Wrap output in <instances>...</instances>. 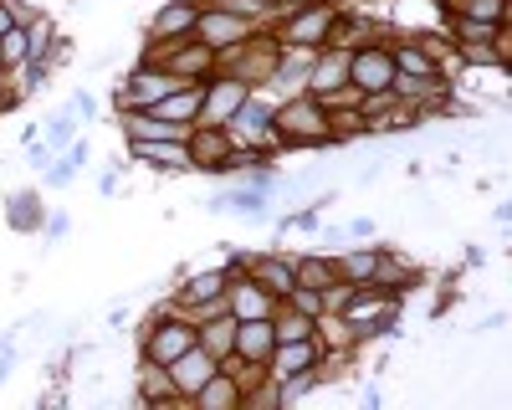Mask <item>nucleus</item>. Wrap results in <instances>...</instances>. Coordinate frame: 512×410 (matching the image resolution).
Wrapping results in <instances>:
<instances>
[{
	"instance_id": "f257e3e1",
	"label": "nucleus",
	"mask_w": 512,
	"mask_h": 410,
	"mask_svg": "<svg viewBox=\"0 0 512 410\" xmlns=\"http://www.w3.org/2000/svg\"><path fill=\"white\" fill-rule=\"evenodd\" d=\"M272 144L282 149H328V108L313 93H292L272 113Z\"/></svg>"
},
{
	"instance_id": "f8f14e48",
	"label": "nucleus",
	"mask_w": 512,
	"mask_h": 410,
	"mask_svg": "<svg viewBox=\"0 0 512 410\" xmlns=\"http://www.w3.org/2000/svg\"><path fill=\"white\" fill-rule=\"evenodd\" d=\"M267 205H272V195L267 190H256V185H236V190H221L216 200H210L205 205V211L210 216H246V221H256V226H262L267 221Z\"/></svg>"
},
{
	"instance_id": "4be33fe9",
	"label": "nucleus",
	"mask_w": 512,
	"mask_h": 410,
	"mask_svg": "<svg viewBox=\"0 0 512 410\" xmlns=\"http://www.w3.org/2000/svg\"><path fill=\"white\" fill-rule=\"evenodd\" d=\"M6 205H11V211H6L11 231H36V226H41V200H36L31 190H16Z\"/></svg>"
},
{
	"instance_id": "dca6fc26",
	"label": "nucleus",
	"mask_w": 512,
	"mask_h": 410,
	"mask_svg": "<svg viewBox=\"0 0 512 410\" xmlns=\"http://www.w3.org/2000/svg\"><path fill=\"white\" fill-rule=\"evenodd\" d=\"M200 103H205V82H180L169 98L154 103V113L169 118V123H195L200 118Z\"/></svg>"
},
{
	"instance_id": "a211bd4d",
	"label": "nucleus",
	"mask_w": 512,
	"mask_h": 410,
	"mask_svg": "<svg viewBox=\"0 0 512 410\" xmlns=\"http://www.w3.org/2000/svg\"><path fill=\"white\" fill-rule=\"evenodd\" d=\"M226 282H231V272L226 267H210V272H195V277H185V287H180V308L190 313L195 303H210V298H221L226 293Z\"/></svg>"
},
{
	"instance_id": "4468645a",
	"label": "nucleus",
	"mask_w": 512,
	"mask_h": 410,
	"mask_svg": "<svg viewBox=\"0 0 512 410\" xmlns=\"http://www.w3.org/2000/svg\"><path fill=\"white\" fill-rule=\"evenodd\" d=\"M200 16V0H169L164 11H154L149 21V41H169V36H190Z\"/></svg>"
},
{
	"instance_id": "5701e85b",
	"label": "nucleus",
	"mask_w": 512,
	"mask_h": 410,
	"mask_svg": "<svg viewBox=\"0 0 512 410\" xmlns=\"http://www.w3.org/2000/svg\"><path fill=\"white\" fill-rule=\"evenodd\" d=\"M292 267H297V282H303V287H318V293H323L328 282H338L333 257H292Z\"/></svg>"
},
{
	"instance_id": "7ed1b4c3",
	"label": "nucleus",
	"mask_w": 512,
	"mask_h": 410,
	"mask_svg": "<svg viewBox=\"0 0 512 410\" xmlns=\"http://www.w3.org/2000/svg\"><path fill=\"white\" fill-rule=\"evenodd\" d=\"M251 31H256V26L241 21L236 11H226V6H200V16H195V41H205L210 52H231V47H241Z\"/></svg>"
},
{
	"instance_id": "7c9ffc66",
	"label": "nucleus",
	"mask_w": 512,
	"mask_h": 410,
	"mask_svg": "<svg viewBox=\"0 0 512 410\" xmlns=\"http://www.w3.org/2000/svg\"><path fill=\"white\" fill-rule=\"evenodd\" d=\"M6 375H11V354H0V385H6Z\"/></svg>"
},
{
	"instance_id": "ddd939ff",
	"label": "nucleus",
	"mask_w": 512,
	"mask_h": 410,
	"mask_svg": "<svg viewBox=\"0 0 512 410\" xmlns=\"http://www.w3.org/2000/svg\"><path fill=\"white\" fill-rule=\"evenodd\" d=\"M128 154L154 164V170H195L185 139H128Z\"/></svg>"
},
{
	"instance_id": "9b49d317",
	"label": "nucleus",
	"mask_w": 512,
	"mask_h": 410,
	"mask_svg": "<svg viewBox=\"0 0 512 410\" xmlns=\"http://www.w3.org/2000/svg\"><path fill=\"white\" fill-rule=\"evenodd\" d=\"M226 303H231V318H272V308H277V298L267 293L262 282H251L246 272H231Z\"/></svg>"
},
{
	"instance_id": "9d476101",
	"label": "nucleus",
	"mask_w": 512,
	"mask_h": 410,
	"mask_svg": "<svg viewBox=\"0 0 512 410\" xmlns=\"http://www.w3.org/2000/svg\"><path fill=\"white\" fill-rule=\"evenodd\" d=\"M246 277L251 282H262L267 293L282 303L292 287H297V267H292V257L287 252H262V257H246Z\"/></svg>"
},
{
	"instance_id": "2eb2a0df",
	"label": "nucleus",
	"mask_w": 512,
	"mask_h": 410,
	"mask_svg": "<svg viewBox=\"0 0 512 410\" xmlns=\"http://www.w3.org/2000/svg\"><path fill=\"white\" fill-rule=\"evenodd\" d=\"M277 334H272V318H236V354L251 364H267Z\"/></svg>"
},
{
	"instance_id": "393cba45",
	"label": "nucleus",
	"mask_w": 512,
	"mask_h": 410,
	"mask_svg": "<svg viewBox=\"0 0 512 410\" xmlns=\"http://www.w3.org/2000/svg\"><path fill=\"white\" fill-rule=\"evenodd\" d=\"M0 62H26V31L21 26H11L0 36Z\"/></svg>"
},
{
	"instance_id": "c756f323",
	"label": "nucleus",
	"mask_w": 512,
	"mask_h": 410,
	"mask_svg": "<svg viewBox=\"0 0 512 410\" xmlns=\"http://www.w3.org/2000/svg\"><path fill=\"white\" fill-rule=\"evenodd\" d=\"M11 26H16V21H11V6H6V0H0V36H6Z\"/></svg>"
},
{
	"instance_id": "b1692460",
	"label": "nucleus",
	"mask_w": 512,
	"mask_h": 410,
	"mask_svg": "<svg viewBox=\"0 0 512 410\" xmlns=\"http://www.w3.org/2000/svg\"><path fill=\"white\" fill-rule=\"evenodd\" d=\"M287 308H297V313H308V318H318L323 323V293H318V287H303V282H297L292 287V293L282 298Z\"/></svg>"
},
{
	"instance_id": "0eeeda50",
	"label": "nucleus",
	"mask_w": 512,
	"mask_h": 410,
	"mask_svg": "<svg viewBox=\"0 0 512 410\" xmlns=\"http://www.w3.org/2000/svg\"><path fill=\"white\" fill-rule=\"evenodd\" d=\"M272 113H277V103L262 98V88H256V93H246V103L236 108V118L226 123V129L236 134V144L241 139H262V149L277 154V144H272Z\"/></svg>"
},
{
	"instance_id": "20e7f679",
	"label": "nucleus",
	"mask_w": 512,
	"mask_h": 410,
	"mask_svg": "<svg viewBox=\"0 0 512 410\" xmlns=\"http://www.w3.org/2000/svg\"><path fill=\"white\" fill-rule=\"evenodd\" d=\"M190 344H195V323L190 318H149V328H144V359L149 364H169Z\"/></svg>"
},
{
	"instance_id": "1a4fd4ad",
	"label": "nucleus",
	"mask_w": 512,
	"mask_h": 410,
	"mask_svg": "<svg viewBox=\"0 0 512 410\" xmlns=\"http://www.w3.org/2000/svg\"><path fill=\"white\" fill-rule=\"evenodd\" d=\"M175 88H180V77H169L164 67H139L118 88V108H154L159 98H169Z\"/></svg>"
},
{
	"instance_id": "bb28decb",
	"label": "nucleus",
	"mask_w": 512,
	"mask_h": 410,
	"mask_svg": "<svg viewBox=\"0 0 512 410\" xmlns=\"http://www.w3.org/2000/svg\"><path fill=\"white\" fill-rule=\"evenodd\" d=\"M67 180H77V164H72V159L62 154V159H57V170L47 175V185H67Z\"/></svg>"
},
{
	"instance_id": "423d86ee",
	"label": "nucleus",
	"mask_w": 512,
	"mask_h": 410,
	"mask_svg": "<svg viewBox=\"0 0 512 410\" xmlns=\"http://www.w3.org/2000/svg\"><path fill=\"white\" fill-rule=\"evenodd\" d=\"M164 369H169V385H175V395H180V400H195V390H200L210 375H216L221 359L210 354V349H200V344H190L185 354H175Z\"/></svg>"
},
{
	"instance_id": "f03ea898",
	"label": "nucleus",
	"mask_w": 512,
	"mask_h": 410,
	"mask_svg": "<svg viewBox=\"0 0 512 410\" xmlns=\"http://www.w3.org/2000/svg\"><path fill=\"white\" fill-rule=\"evenodd\" d=\"M349 82L359 93H379L395 82V52H390V36H374V41H359L349 52Z\"/></svg>"
},
{
	"instance_id": "f3484780",
	"label": "nucleus",
	"mask_w": 512,
	"mask_h": 410,
	"mask_svg": "<svg viewBox=\"0 0 512 410\" xmlns=\"http://www.w3.org/2000/svg\"><path fill=\"white\" fill-rule=\"evenodd\" d=\"M134 405L144 410V405H185V400L175 395V385H169V369H164V364H149V359H144V369H139V395H134Z\"/></svg>"
},
{
	"instance_id": "6ab92c4d",
	"label": "nucleus",
	"mask_w": 512,
	"mask_h": 410,
	"mask_svg": "<svg viewBox=\"0 0 512 410\" xmlns=\"http://www.w3.org/2000/svg\"><path fill=\"white\" fill-rule=\"evenodd\" d=\"M195 344H200V349H210L216 359H226V354L236 349V318H231V313H221V318L195 323Z\"/></svg>"
},
{
	"instance_id": "a878e982",
	"label": "nucleus",
	"mask_w": 512,
	"mask_h": 410,
	"mask_svg": "<svg viewBox=\"0 0 512 410\" xmlns=\"http://www.w3.org/2000/svg\"><path fill=\"white\" fill-rule=\"evenodd\" d=\"M47 123H52V129H47V139H52V144H67V139H72V108H62V113H57V118H47Z\"/></svg>"
},
{
	"instance_id": "c85d7f7f",
	"label": "nucleus",
	"mask_w": 512,
	"mask_h": 410,
	"mask_svg": "<svg viewBox=\"0 0 512 410\" xmlns=\"http://www.w3.org/2000/svg\"><path fill=\"white\" fill-rule=\"evenodd\" d=\"M349 236H354V241H359V236H374V221H369V216H354V221H349Z\"/></svg>"
},
{
	"instance_id": "6e6552de",
	"label": "nucleus",
	"mask_w": 512,
	"mask_h": 410,
	"mask_svg": "<svg viewBox=\"0 0 512 410\" xmlns=\"http://www.w3.org/2000/svg\"><path fill=\"white\" fill-rule=\"evenodd\" d=\"M246 82H236V77H226V72H216V77H205V103H200V118L195 123H231L236 118V108L246 103Z\"/></svg>"
},
{
	"instance_id": "412c9836",
	"label": "nucleus",
	"mask_w": 512,
	"mask_h": 410,
	"mask_svg": "<svg viewBox=\"0 0 512 410\" xmlns=\"http://www.w3.org/2000/svg\"><path fill=\"white\" fill-rule=\"evenodd\" d=\"M374 257H379V246H344V252H333V267L344 282H369Z\"/></svg>"
},
{
	"instance_id": "aec40b11",
	"label": "nucleus",
	"mask_w": 512,
	"mask_h": 410,
	"mask_svg": "<svg viewBox=\"0 0 512 410\" xmlns=\"http://www.w3.org/2000/svg\"><path fill=\"white\" fill-rule=\"evenodd\" d=\"M195 405L200 410H231V405H241V385H236V375H226V369H216L200 390H195Z\"/></svg>"
},
{
	"instance_id": "39448f33",
	"label": "nucleus",
	"mask_w": 512,
	"mask_h": 410,
	"mask_svg": "<svg viewBox=\"0 0 512 410\" xmlns=\"http://www.w3.org/2000/svg\"><path fill=\"white\" fill-rule=\"evenodd\" d=\"M328 359V344L313 334V339H282V344H272V354H267V375L272 380H292V375H303V369H313V364H323Z\"/></svg>"
},
{
	"instance_id": "cd10ccee",
	"label": "nucleus",
	"mask_w": 512,
	"mask_h": 410,
	"mask_svg": "<svg viewBox=\"0 0 512 410\" xmlns=\"http://www.w3.org/2000/svg\"><path fill=\"white\" fill-rule=\"evenodd\" d=\"M461 262H466V267H482V262H487V246H477V241H466V252H461Z\"/></svg>"
}]
</instances>
